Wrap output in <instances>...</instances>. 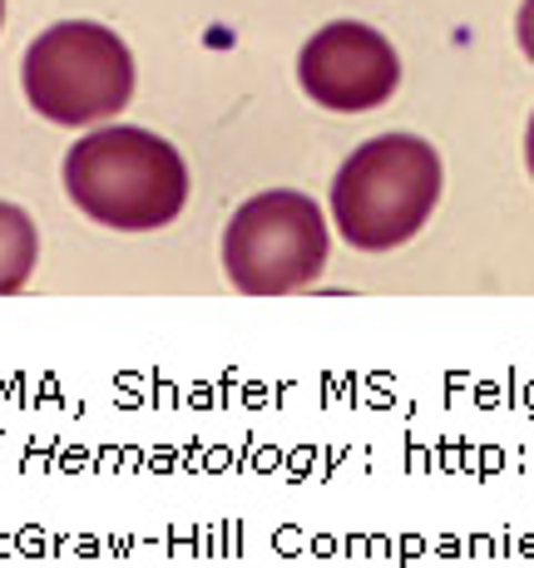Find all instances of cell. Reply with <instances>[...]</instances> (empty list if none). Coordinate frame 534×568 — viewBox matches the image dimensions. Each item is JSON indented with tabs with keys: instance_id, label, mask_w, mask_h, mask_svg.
<instances>
[{
	"instance_id": "cell-1",
	"label": "cell",
	"mask_w": 534,
	"mask_h": 568,
	"mask_svg": "<svg viewBox=\"0 0 534 568\" xmlns=\"http://www.w3.org/2000/svg\"><path fill=\"white\" fill-rule=\"evenodd\" d=\"M74 207L114 233H159L189 203V169L169 139L134 124L84 134L64 159Z\"/></svg>"
},
{
	"instance_id": "cell-2",
	"label": "cell",
	"mask_w": 534,
	"mask_h": 568,
	"mask_svg": "<svg viewBox=\"0 0 534 568\" xmlns=\"http://www.w3.org/2000/svg\"><path fill=\"white\" fill-rule=\"evenodd\" d=\"M441 154L416 134L366 139L356 154L336 169L332 217L342 243L362 253H391L426 227L441 203Z\"/></svg>"
},
{
	"instance_id": "cell-3",
	"label": "cell",
	"mask_w": 534,
	"mask_h": 568,
	"mask_svg": "<svg viewBox=\"0 0 534 568\" xmlns=\"http://www.w3.org/2000/svg\"><path fill=\"white\" fill-rule=\"evenodd\" d=\"M20 84L36 114L64 129L104 124L134 100V54L109 26L60 20L26 50Z\"/></svg>"
},
{
	"instance_id": "cell-4",
	"label": "cell",
	"mask_w": 534,
	"mask_h": 568,
	"mask_svg": "<svg viewBox=\"0 0 534 568\" xmlns=\"http://www.w3.org/2000/svg\"><path fill=\"white\" fill-rule=\"evenodd\" d=\"M332 253L322 207L308 193L272 189L248 199L223 233V267L243 297H288L318 282Z\"/></svg>"
},
{
	"instance_id": "cell-5",
	"label": "cell",
	"mask_w": 534,
	"mask_h": 568,
	"mask_svg": "<svg viewBox=\"0 0 534 568\" xmlns=\"http://www.w3.org/2000/svg\"><path fill=\"white\" fill-rule=\"evenodd\" d=\"M298 84L312 104L332 114H366L381 109L401 84V60L386 36L362 20L322 26L298 54Z\"/></svg>"
},
{
	"instance_id": "cell-6",
	"label": "cell",
	"mask_w": 534,
	"mask_h": 568,
	"mask_svg": "<svg viewBox=\"0 0 534 568\" xmlns=\"http://www.w3.org/2000/svg\"><path fill=\"white\" fill-rule=\"evenodd\" d=\"M36 257H40V233L30 223V213L0 199V297L26 287L30 272H36Z\"/></svg>"
},
{
	"instance_id": "cell-7",
	"label": "cell",
	"mask_w": 534,
	"mask_h": 568,
	"mask_svg": "<svg viewBox=\"0 0 534 568\" xmlns=\"http://www.w3.org/2000/svg\"><path fill=\"white\" fill-rule=\"evenodd\" d=\"M515 36H520V50H525V60L534 64V0H525V6H520Z\"/></svg>"
},
{
	"instance_id": "cell-8",
	"label": "cell",
	"mask_w": 534,
	"mask_h": 568,
	"mask_svg": "<svg viewBox=\"0 0 534 568\" xmlns=\"http://www.w3.org/2000/svg\"><path fill=\"white\" fill-rule=\"evenodd\" d=\"M525 163H530V179H534V114H530V129H525Z\"/></svg>"
},
{
	"instance_id": "cell-9",
	"label": "cell",
	"mask_w": 534,
	"mask_h": 568,
	"mask_svg": "<svg viewBox=\"0 0 534 568\" xmlns=\"http://www.w3.org/2000/svg\"><path fill=\"white\" fill-rule=\"evenodd\" d=\"M0 20H6V0H0Z\"/></svg>"
}]
</instances>
